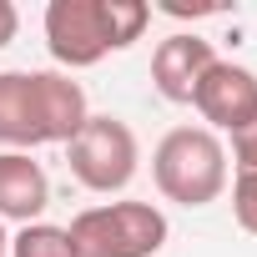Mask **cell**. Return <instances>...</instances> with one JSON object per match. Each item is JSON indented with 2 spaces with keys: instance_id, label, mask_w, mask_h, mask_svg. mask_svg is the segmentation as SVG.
I'll return each mask as SVG.
<instances>
[{
  "instance_id": "obj_1",
  "label": "cell",
  "mask_w": 257,
  "mask_h": 257,
  "mask_svg": "<svg viewBox=\"0 0 257 257\" xmlns=\"http://www.w3.org/2000/svg\"><path fill=\"white\" fill-rule=\"evenodd\" d=\"M91 106L66 71H0V152L66 147Z\"/></svg>"
},
{
  "instance_id": "obj_2",
  "label": "cell",
  "mask_w": 257,
  "mask_h": 257,
  "mask_svg": "<svg viewBox=\"0 0 257 257\" xmlns=\"http://www.w3.org/2000/svg\"><path fill=\"white\" fill-rule=\"evenodd\" d=\"M152 26V6L142 0H51L46 6V51L71 76L111 51L137 46Z\"/></svg>"
},
{
  "instance_id": "obj_3",
  "label": "cell",
  "mask_w": 257,
  "mask_h": 257,
  "mask_svg": "<svg viewBox=\"0 0 257 257\" xmlns=\"http://www.w3.org/2000/svg\"><path fill=\"white\" fill-rule=\"evenodd\" d=\"M152 182L177 207H212L227 192V147L207 126H172L152 152Z\"/></svg>"
},
{
  "instance_id": "obj_4",
  "label": "cell",
  "mask_w": 257,
  "mask_h": 257,
  "mask_svg": "<svg viewBox=\"0 0 257 257\" xmlns=\"http://www.w3.org/2000/svg\"><path fill=\"white\" fill-rule=\"evenodd\" d=\"M76 257H157L172 237V222L152 202H101L71 217Z\"/></svg>"
},
{
  "instance_id": "obj_5",
  "label": "cell",
  "mask_w": 257,
  "mask_h": 257,
  "mask_svg": "<svg viewBox=\"0 0 257 257\" xmlns=\"http://www.w3.org/2000/svg\"><path fill=\"white\" fill-rule=\"evenodd\" d=\"M66 167L71 177L96 192V197H116L137 182V167H142V147H137V132L126 126L121 116H86V126L66 142Z\"/></svg>"
},
{
  "instance_id": "obj_6",
  "label": "cell",
  "mask_w": 257,
  "mask_h": 257,
  "mask_svg": "<svg viewBox=\"0 0 257 257\" xmlns=\"http://www.w3.org/2000/svg\"><path fill=\"white\" fill-rule=\"evenodd\" d=\"M197 116L207 121V132L217 137H237L242 126L257 121V71L237 66V61H212L207 76L197 81V96H192Z\"/></svg>"
},
{
  "instance_id": "obj_7",
  "label": "cell",
  "mask_w": 257,
  "mask_h": 257,
  "mask_svg": "<svg viewBox=\"0 0 257 257\" xmlns=\"http://www.w3.org/2000/svg\"><path fill=\"white\" fill-rule=\"evenodd\" d=\"M212 61H217V51L197 31H177V36L157 41V51H152V86H157V96L172 101V106H192L197 81L207 76Z\"/></svg>"
},
{
  "instance_id": "obj_8",
  "label": "cell",
  "mask_w": 257,
  "mask_h": 257,
  "mask_svg": "<svg viewBox=\"0 0 257 257\" xmlns=\"http://www.w3.org/2000/svg\"><path fill=\"white\" fill-rule=\"evenodd\" d=\"M51 207V177L31 152H0V222H41Z\"/></svg>"
},
{
  "instance_id": "obj_9",
  "label": "cell",
  "mask_w": 257,
  "mask_h": 257,
  "mask_svg": "<svg viewBox=\"0 0 257 257\" xmlns=\"http://www.w3.org/2000/svg\"><path fill=\"white\" fill-rule=\"evenodd\" d=\"M11 257H76L71 232L56 222H31L11 237Z\"/></svg>"
},
{
  "instance_id": "obj_10",
  "label": "cell",
  "mask_w": 257,
  "mask_h": 257,
  "mask_svg": "<svg viewBox=\"0 0 257 257\" xmlns=\"http://www.w3.org/2000/svg\"><path fill=\"white\" fill-rule=\"evenodd\" d=\"M232 217L247 237H257V172H232Z\"/></svg>"
},
{
  "instance_id": "obj_11",
  "label": "cell",
  "mask_w": 257,
  "mask_h": 257,
  "mask_svg": "<svg viewBox=\"0 0 257 257\" xmlns=\"http://www.w3.org/2000/svg\"><path fill=\"white\" fill-rule=\"evenodd\" d=\"M232 172H257V121L232 137Z\"/></svg>"
},
{
  "instance_id": "obj_12",
  "label": "cell",
  "mask_w": 257,
  "mask_h": 257,
  "mask_svg": "<svg viewBox=\"0 0 257 257\" xmlns=\"http://www.w3.org/2000/svg\"><path fill=\"white\" fill-rule=\"evenodd\" d=\"M16 31H21V11L11 6V0H0V51L16 41Z\"/></svg>"
},
{
  "instance_id": "obj_13",
  "label": "cell",
  "mask_w": 257,
  "mask_h": 257,
  "mask_svg": "<svg viewBox=\"0 0 257 257\" xmlns=\"http://www.w3.org/2000/svg\"><path fill=\"white\" fill-rule=\"evenodd\" d=\"M0 257H11V237H6V222H0Z\"/></svg>"
}]
</instances>
